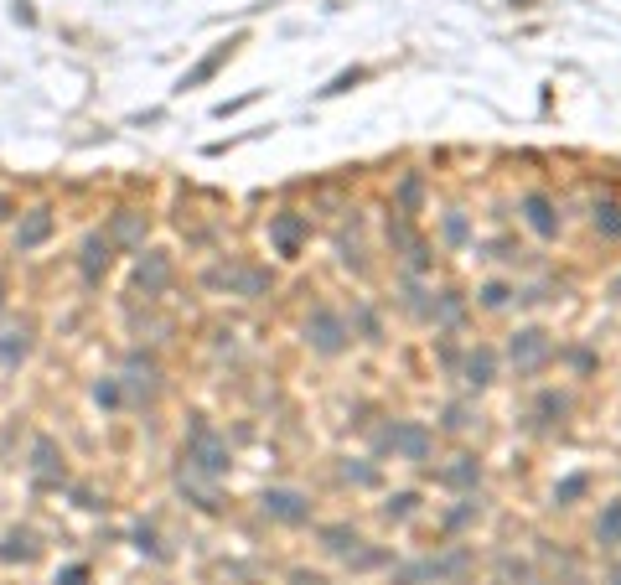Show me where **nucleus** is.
Instances as JSON below:
<instances>
[{"label": "nucleus", "mask_w": 621, "mask_h": 585, "mask_svg": "<svg viewBox=\"0 0 621 585\" xmlns=\"http://www.w3.org/2000/svg\"><path fill=\"white\" fill-rule=\"evenodd\" d=\"M181 477H207V482H218L223 471H228V440L207 425L203 415H192V425H187V440H181Z\"/></svg>", "instance_id": "f257e3e1"}, {"label": "nucleus", "mask_w": 621, "mask_h": 585, "mask_svg": "<svg viewBox=\"0 0 621 585\" xmlns=\"http://www.w3.org/2000/svg\"><path fill=\"white\" fill-rule=\"evenodd\" d=\"M306 342H311V352H322V358H337V352H347V342H353V327H347V316L331 306H316L306 316Z\"/></svg>", "instance_id": "f03ea898"}, {"label": "nucleus", "mask_w": 621, "mask_h": 585, "mask_svg": "<svg viewBox=\"0 0 621 585\" xmlns=\"http://www.w3.org/2000/svg\"><path fill=\"white\" fill-rule=\"evenodd\" d=\"M378 451H394L399 462H430V451H435V435L425 431L419 420H394L378 431Z\"/></svg>", "instance_id": "7ed1b4c3"}, {"label": "nucleus", "mask_w": 621, "mask_h": 585, "mask_svg": "<svg viewBox=\"0 0 621 585\" xmlns=\"http://www.w3.org/2000/svg\"><path fill=\"white\" fill-rule=\"evenodd\" d=\"M549 358H554V342H549V332H538V327H523V332H513V342H507V363L518 373H538Z\"/></svg>", "instance_id": "20e7f679"}, {"label": "nucleus", "mask_w": 621, "mask_h": 585, "mask_svg": "<svg viewBox=\"0 0 621 585\" xmlns=\"http://www.w3.org/2000/svg\"><path fill=\"white\" fill-rule=\"evenodd\" d=\"M306 239H311V217L306 213H275L269 217V244H275V254L280 259H296L300 249H306Z\"/></svg>", "instance_id": "39448f33"}, {"label": "nucleus", "mask_w": 621, "mask_h": 585, "mask_svg": "<svg viewBox=\"0 0 621 585\" xmlns=\"http://www.w3.org/2000/svg\"><path fill=\"white\" fill-rule=\"evenodd\" d=\"M259 508H265V518H275V524H311V497L296 493V487H269L265 497H259Z\"/></svg>", "instance_id": "423d86ee"}, {"label": "nucleus", "mask_w": 621, "mask_h": 585, "mask_svg": "<svg viewBox=\"0 0 621 585\" xmlns=\"http://www.w3.org/2000/svg\"><path fill=\"white\" fill-rule=\"evenodd\" d=\"M109 259H115V239H109V233H89V239L78 244V275H84V285H104Z\"/></svg>", "instance_id": "0eeeda50"}, {"label": "nucleus", "mask_w": 621, "mask_h": 585, "mask_svg": "<svg viewBox=\"0 0 621 585\" xmlns=\"http://www.w3.org/2000/svg\"><path fill=\"white\" fill-rule=\"evenodd\" d=\"M207 285L218 290H234V296H269V275L265 270H243V265H228V270H207Z\"/></svg>", "instance_id": "6e6552de"}, {"label": "nucleus", "mask_w": 621, "mask_h": 585, "mask_svg": "<svg viewBox=\"0 0 621 585\" xmlns=\"http://www.w3.org/2000/svg\"><path fill=\"white\" fill-rule=\"evenodd\" d=\"M124 383H130V394H135V404H146L161 394V368L150 363L146 352H135L130 363H124Z\"/></svg>", "instance_id": "1a4fd4ad"}, {"label": "nucleus", "mask_w": 621, "mask_h": 585, "mask_svg": "<svg viewBox=\"0 0 621 585\" xmlns=\"http://www.w3.org/2000/svg\"><path fill=\"white\" fill-rule=\"evenodd\" d=\"M52 239V208H27L21 223H16V249L31 254V249H42Z\"/></svg>", "instance_id": "9d476101"}, {"label": "nucleus", "mask_w": 621, "mask_h": 585, "mask_svg": "<svg viewBox=\"0 0 621 585\" xmlns=\"http://www.w3.org/2000/svg\"><path fill=\"white\" fill-rule=\"evenodd\" d=\"M456 373H461V383L487 389V383L498 378V352H492V347H466V358L456 363Z\"/></svg>", "instance_id": "9b49d317"}, {"label": "nucleus", "mask_w": 621, "mask_h": 585, "mask_svg": "<svg viewBox=\"0 0 621 585\" xmlns=\"http://www.w3.org/2000/svg\"><path fill=\"white\" fill-rule=\"evenodd\" d=\"M523 223H529L538 239H554V233H560V213H554V202H549L544 192H529V197H523Z\"/></svg>", "instance_id": "f8f14e48"}, {"label": "nucleus", "mask_w": 621, "mask_h": 585, "mask_svg": "<svg viewBox=\"0 0 621 585\" xmlns=\"http://www.w3.org/2000/svg\"><path fill=\"white\" fill-rule=\"evenodd\" d=\"M135 285H140L146 296H161V290L171 285V259H166V254H155V249L140 254V265H135Z\"/></svg>", "instance_id": "ddd939ff"}, {"label": "nucleus", "mask_w": 621, "mask_h": 585, "mask_svg": "<svg viewBox=\"0 0 621 585\" xmlns=\"http://www.w3.org/2000/svg\"><path fill=\"white\" fill-rule=\"evenodd\" d=\"M31 477H36V482H62V477H68L62 451L47 440V435H36V446H31Z\"/></svg>", "instance_id": "4468645a"}, {"label": "nucleus", "mask_w": 621, "mask_h": 585, "mask_svg": "<svg viewBox=\"0 0 621 585\" xmlns=\"http://www.w3.org/2000/svg\"><path fill=\"white\" fill-rule=\"evenodd\" d=\"M146 213H135V208H119L115 223H109V239H115V249H140L146 244Z\"/></svg>", "instance_id": "2eb2a0df"}, {"label": "nucleus", "mask_w": 621, "mask_h": 585, "mask_svg": "<svg viewBox=\"0 0 621 585\" xmlns=\"http://www.w3.org/2000/svg\"><path fill=\"white\" fill-rule=\"evenodd\" d=\"M441 482H445V487H461V493H466V487H476V482H482V462L461 451V456H450V466H441Z\"/></svg>", "instance_id": "dca6fc26"}, {"label": "nucleus", "mask_w": 621, "mask_h": 585, "mask_svg": "<svg viewBox=\"0 0 621 585\" xmlns=\"http://www.w3.org/2000/svg\"><path fill=\"white\" fill-rule=\"evenodd\" d=\"M27 352H31V327H5L0 332V363L5 368H21Z\"/></svg>", "instance_id": "f3484780"}, {"label": "nucleus", "mask_w": 621, "mask_h": 585, "mask_svg": "<svg viewBox=\"0 0 621 585\" xmlns=\"http://www.w3.org/2000/svg\"><path fill=\"white\" fill-rule=\"evenodd\" d=\"M234 47H238V36H234V42H223V47H212V52H207V58L197 62L192 73H187V78H181V89H197V83H207V78H212V73H218L223 62L234 58Z\"/></svg>", "instance_id": "a211bd4d"}, {"label": "nucleus", "mask_w": 621, "mask_h": 585, "mask_svg": "<svg viewBox=\"0 0 621 585\" xmlns=\"http://www.w3.org/2000/svg\"><path fill=\"white\" fill-rule=\"evenodd\" d=\"M0 559H5V565H27V559H36V534L11 528V534L0 539Z\"/></svg>", "instance_id": "6ab92c4d"}, {"label": "nucleus", "mask_w": 621, "mask_h": 585, "mask_svg": "<svg viewBox=\"0 0 621 585\" xmlns=\"http://www.w3.org/2000/svg\"><path fill=\"white\" fill-rule=\"evenodd\" d=\"M595 544H601V549H621V497L601 508V518H595Z\"/></svg>", "instance_id": "aec40b11"}, {"label": "nucleus", "mask_w": 621, "mask_h": 585, "mask_svg": "<svg viewBox=\"0 0 621 585\" xmlns=\"http://www.w3.org/2000/svg\"><path fill=\"white\" fill-rule=\"evenodd\" d=\"M322 544L331 549V555H347V559H353L362 539H357V528H347V524H326L322 528Z\"/></svg>", "instance_id": "412c9836"}, {"label": "nucleus", "mask_w": 621, "mask_h": 585, "mask_svg": "<svg viewBox=\"0 0 621 585\" xmlns=\"http://www.w3.org/2000/svg\"><path fill=\"white\" fill-rule=\"evenodd\" d=\"M419 202H425V182H419V171H410V177L399 182V213L414 217L419 213Z\"/></svg>", "instance_id": "4be33fe9"}, {"label": "nucleus", "mask_w": 621, "mask_h": 585, "mask_svg": "<svg viewBox=\"0 0 621 585\" xmlns=\"http://www.w3.org/2000/svg\"><path fill=\"white\" fill-rule=\"evenodd\" d=\"M585 493H591V477L580 471V477H564L560 487H554V502H560V508H569V502H580Z\"/></svg>", "instance_id": "5701e85b"}, {"label": "nucleus", "mask_w": 621, "mask_h": 585, "mask_svg": "<svg viewBox=\"0 0 621 585\" xmlns=\"http://www.w3.org/2000/svg\"><path fill=\"white\" fill-rule=\"evenodd\" d=\"M93 404L119 409V404H124V378H99V383H93Z\"/></svg>", "instance_id": "b1692460"}, {"label": "nucleus", "mask_w": 621, "mask_h": 585, "mask_svg": "<svg viewBox=\"0 0 621 585\" xmlns=\"http://www.w3.org/2000/svg\"><path fill=\"white\" fill-rule=\"evenodd\" d=\"M538 415H544V425H554V420L569 415V399H564V394H544V399H538Z\"/></svg>", "instance_id": "393cba45"}, {"label": "nucleus", "mask_w": 621, "mask_h": 585, "mask_svg": "<svg viewBox=\"0 0 621 585\" xmlns=\"http://www.w3.org/2000/svg\"><path fill=\"white\" fill-rule=\"evenodd\" d=\"M507 301H513V290H507L503 280H492V285H482V306H487V311H503Z\"/></svg>", "instance_id": "a878e982"}, {"label": "nucleus", "mask_w": 621, "mask_h": 585, "mask_svg": "<svg viewBox=\"0 0 621 585\" xmlns=\"http://www.w3.org/2000/svg\"><path fill=\"white\" fill-rule=\"evenodd\" d=\"M342 477H347L353 487H378V471H373V466H362V462H347V466H342Z\"/></svg>", "instance_id": "bb28decb"}, {"label": "nucleus", "mask_w": 621, "mask_h": 585, "mask_svg": "<svg viewBox=\"0 0 621 585\" xmlns=\"http://www.w3.org/2000/svg\"><path fill=\"white\" fill-rule=\"evenodd\" d=\"M472 420H476V415H472V404H450L441 425H445V431H472Z\"/></svg>", "instance_id": "cd10ccee"}, {"label": "nucleus", "mask_w": 621, "mask_h": 585, "mask_svg": "<svg viewBox=\"0 0 621 585\" xmlns=\"http://www.w3.org/2000/svg\"><path fill=\"white\" fill-rule=\"evenodd\" d=\"M414 502H419L414 493H399V497H388V502H384V513H388V518H410Z\"/></svg>", "instance_id": "c85d7f7f"}, {"label": "nucleus", "mask_w": 621, "mask_h": 585, "mask_svg": "<svg viewBox=\"0 0 621 585\" xmlns=\"http://www.w3.org/2000/svg\"><path fill=\"white\" fill-rule=\"evenodd\" d=\"M135 549H140V555H161V544H155V528H150V524L135 528Z\"/></svg>", "instance_id": "c756f323"}, {"label": "nucleus", "mask_w": 621, "mask_h": 585, "mask_svg": "<svg viewBox=\"0 0 621 585\" xmlns=\"http://www.w3.org/2000/svg\"><path fill=\"white\" fill-rule=\"evenodd\" d=\"M357 78H362V67H353V73H342V78H331V83L322 89V99H331V93H347V89L357 83Z\"/></svg>", "instance_id": "7c9ffc66"}, {"label": "nucleus", "mask_w": 621, "mask_h": 585, "mask_svg": "<svg viewBox=\"0 0 621 585\" xmlns=\"http://www.w3.org/2000/svg\"><path fill=\"white\" fill-rule=\"evenodd\" d=\"M595 228H606V233H621V217H617V208L606 202V208H595Z\"/></svg>", "instance_id": "2f4dec72"}, {"label": "nucleus", "mask_w": 621, "mask_h": 585, "mask_svg": "<svg viewBox=\"0 0 621 585\" xmlns=\"http://www.w3.org/2000/svg\"><path fill=\"white\" fill-rule=\"evenodd\" d=\"M353 316H357V327H362V337H368V342H378V321H373V311H368V306H357Z\"/></svg>", "instance_id": "473e14b6"}, {"label": "nucleus", "mask_w": 621, "mask_h": 585, "mask_svg": "<svg viewBox=\"0 0 621 585\" xmlns=\"http://www.w3.org/2000/svg\"><path fill=\"white\" fill-rule=\"evenodd\" d=\"M89 581V565H68V570H58V585H84Z\"/></svg>", "instance_id": "72a5a7b5"}, {"label": "nucleus", "mask_w": 621, "mask_h": 585, "mask_svg": "<svg viewBox=\"0 0 621 585\" xmlns=\"http://www.w3.org/2000/svg\"><path fill=\"white\" fill-rule=\"evenodd\" d=\"M445 239H450V244H461V239H466V217H461V213L445 217Z\"/></svg>", "instance_id": "f704fd0d"}, {"label": "nucleus", "mask_w": 621, "mask_h": 585, "mask_svg": "<svg viewBox=\"0 0 621 585\" xmlns=\"http://www.w3.org/2000/svg\"><path fill=\"white\" fill-rule=\"evenodd\" d=\"M291 581H296V585H322V575H311V570H296Z\"/></svg>", "instance_id": "c9c22d12"}, {"label": "nucleus", "mask_w": 621, "mask_h": 585, "mask_svg": "<svg viewBox=\"0 0 621 585\" xmlns=\"http://www.w3.org/2000/svg\"><path fill=\"white\" fill-rule=\"evenodd\" d=\"M11 213H16V202H11V197H0V223H5Z\"/></svg>", "instance_id": "e433bc0d"}, {"label": "nucleus", "mask_w": 621, "mask_h": 585, "mask_svg": "<svg viewBox=\"0 0 621 585\" xmlns=\"http://www.w3.org/2000/svg\"><path fill=\"white\" fill-rule=\"evenodd\" d=\"M611 585H621V570H611Z\"/></svg>", "instance_id": "4c0bfd02"}, {"label": "nucleus", "mask_w": 621, "mask_h": 585, "mask_svg": "<svg viewBox=\"0 0 621 585\" xmlns=\"http://www.w3.org/2000/svg\"><path fill=\"white\" fill-rule=\"evenodd\" d=\"M0 306H5V280H0Z\"/></svg>", "instance_id": "58836bf2"}, {"label": "nucleus", "mask_w": 621, "mask_h": 585, "mask_svg": "<svg viewBox=\"0 0 621 585\" xmlns=\"http://www.w3.org/2000/svg\"><path fill=\"white\" fill-rule=\"evenodd\" d=\"M617 296H621V280H617Z\"/></svg>", "instance_id": "ea45409f"}]
</instances>
